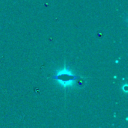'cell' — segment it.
<instances>
[{"label":"cell","instance_id":"1","mask_svg":"<svg viewBox=\"0 0 128 128\" xmlns=\"http://www.w3.org/2000/svg\"><path fill=\"white\" fill-rule=\"evenodd\" d=\"M53 79L58 82V83L63 87L68 88L74 86L76 81L80 79V77H77L76 75H74L68 69L64 68L63 70H60L57 74H56Z\"/></svg>","mask_w":128,"mask_h":128}]
</instances>
